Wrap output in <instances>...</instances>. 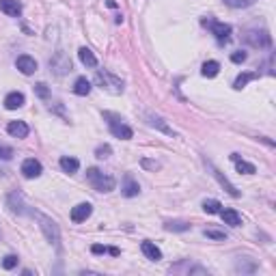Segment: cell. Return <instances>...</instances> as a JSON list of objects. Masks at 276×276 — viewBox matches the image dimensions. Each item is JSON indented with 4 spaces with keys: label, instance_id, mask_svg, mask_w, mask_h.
Listing matches in <instances>:
<instances>
[{
    "label": "cell",
    "instance_id": "cell-18",
    "mask_svg": "<svg viewBox=\"0 0 276 276\" xmlns=\"http://www.w3.org/2000/svg\"><path fill=\"white\" fill-rule=\"evenodd\" d=\"M220 216L224 224H229V227H239L242 224V216H239L235 209H220Z\"/></svg>",
    "mask_w": 276,
    "mask_h": 276
},
{
    "label": "cell",
    "instance_id": "cell-9",
    "mask_svg": "<svg viewBox=\"0 0 276 276\" xmlns=\"http://www.w3.org/2000/svg\"><path fill=\"white\" fill-rule=\"evenodd\" d=\"M16 67H18L24 76H33L35 71H37V61H35L33 56H28V54H22V56H18Z\"/></svg>",
    "mask_w": 276,
    "mask_h": 276
},
{
    "label": "cell",
    "instance_id": "cell-33",
    "mask_svg": "<svg viewBox=\"0 0 276 276\" xmlns=\"http://www.w3.org/2000/svg\"><path fill=\"white\" fill-rule=\"evenodd\" d=\"M18 255H7L5 259H3V267H5V270H13V267H16L18 265Z\"/></svg>",
    "mask_w": 276,
    "mask_h": 276
},
{
    "label": "cell",
    "instance_id": "cell-32",
    "mask_svg": "<svg viewBox=\"0 0 276 276\" xmlns=\"http://www.w3.org/2000/svg\"><path fill=\"white\" fill-rule=\"evenodd\" d=\"M35 93L41 97V99H48L50 97V89H48V84L46 82H39V84H35Z\"/></svg>",
    "mask_w": 276,
    "mask_h": 276
},
{
    "label": "cell",
    "instance_id": "cell-7",
    "mask_svg": "<svg viewBox=\"0 0 276 276\" xmlns=\"http://www.w3.org/2000/svg\"><path fill=\"white\" fill-rule=\"evenodd\" d=\"M41 173H43V166H41L39 160L26 158L24 162H22V175H24L26 179H37Z\"/></svg>",
    "mask_w": 276,
    "mask_h": 276
},
{
    "label": "cell",
    "instance_id": "cell-20",
    "mask_svg": "<svg viewBox=\"0 0 276 276\" xmlns=\"http://www.w3.org/2000/svg\"><path fill=\"white\" fill-rule=\"evenodd\" d=\"M91 80H86L84 76H80L78 80H76V84H74V93L76 95H80V97H86L91 93Z\"/></svg>",
    "mask_w": 276,
    "mask_h": 276
},
{
    "label": "cell",
    "instance_id": "cell-15",
    "mask_svg": "<svg viewBox=\"0 0 276 276\" xmlns=\"http://www.w3.org/2000/svg\"><path fill=\"white\" fill-rule=\"evenodd\" d=\"M231 160L235 162V169H237V173H242V175H255V173H257L255 164L242 160V158H239V154H231Z\"/></svg>",
    "mask_w": 276,
    "mask_h": 276
},
{
    "label": "cell",
    "instance_id": "cell-16",
    "mask_svg": "<svg viewBox=\"0 0 276 276\" xmlns=\"http://www.w3.org/2000/svg\"><path fill=\"white\" fill-rule=\"evenodd\" d=\"M141 250H143V255L147 257V259H151V261H160V259H162V250H160L154 242H149V239H145V242L141 244Z\"/></svg>",
    "mask_w": 276,
    "mask_h": 276
},
{
    "label": "cell",
    "instance_id": "cell-8",
    "mask_svg": "<svg viewBox=\"0 0 276 276\" xmlns=\"http://www.w3.org/2000/svg\"><path fill=\"white\" fill-rule=\"evenodd\" d=\"M50 67L54 69V74L63 76V74H67V71H71V61L65 56V52H56V56L50 61Z\"/></svg>",
    "mask_w": 276,
    "mask_h": 276
},
{
    "label": "cell",
    "instance_id": "cell-21",
    "mask_svg": "<svg viewBox=\"0 0 276 276\" xmlns=\"http://www.w3.org/2000/svg\"><path fill=\"white\" fill-rule=\"evenodd\" d=\"M212 173H214V177H216L218 181H220V186H222V188H224V190H227V192L231 194V197H235V199L239 197V192L235 190V186H233V184H231V181H229L227 177H222V175H220V171H218V169H214V166H212Z\"/></svg>",
    "mask_w": 276,
    "mask_h": 276
},
{
    "label": "cell",
    "instance_id": "cell-4",
    "mask_svg": "<svg viewBox=\"0 0 276 276\" xmlns=\"http://www.w3.org/2000/svg\"><path fill=\"white\" fill-rule=\"evenodd\" d=\"M104 121L108 123V127H110V132H112V136H117V138H121V141H129V138L134 136V132H132V127L129 125H125L123 123V119L119 117L117 112H104Z\"/></svg>",
    "mask_w": 276,
    "mask_h": 276
},
{
    "label": "cell",
    "instance_id": "cell-22",
    "mask_svg": "<svg viewBox=\"0 0 276 276\" xmlns=\"http://www.w3.org/2000/svg\"><path fill=\"white\" fill-rule=\"evenodd\" d=\"M78 56H80V61H82V65H86V67H97V56L93 54L89 48H80Z\"/></svg>",
    "mask_w": 276,
    "mask_h": 276
},
{
    "label": "cell",
    "instance_id": "cell-2",
    "mask_svg": "<svg viewBox=\"0 0 276 276\" xmlns=\"http://www.w3.org/2000/svg\"><path fill=\"white\" fill-rule=\"evenodd\" d=\"M86 181L91 184L93 190L97 192H112L114 190V177L108 175V173L95 169V166H91V169H86Z\"/></svg>",
    "mask_w": 276,
    "mask_h": 276
},
{
    "label": "cell",
    "instance_id": "cell-5",
    "mask_svg": "<svg viewBox=\"0 0 276 276\" xmlns=\"http://www.w3.org/2000/svg\"><path fill=\"white\" fill-rule=\"evenodd\" d=\"M203 24L209 26L212 35L218 39V43H227L231 39V26L224 22H216V20H203Z\"/></svg>",
    "mask_w": 276,
    "mask_h": 276
},
{
    "label": "cell",
    "instance_id": "cell-29",
    "mask_svg": "<svg viewBox=\"0 0 276 276\" xmlns=\"http://www.w3.org/2000/svg\"><path fill=\"white\" fill-rule=\"evenodd\" d=\"M164 229L166 231H188L190 229V224L184 222V220H171V222L164 224Z\"/></svg>",
    "mask_w": 276,
    "mask_h": 276
},
{
    "label": "cell",
    "instance_id": "cell-30",
    "mask_svg": "<svg viewBox=\"0 0 276 276\" xmlns=\"http://www.w3.org/2000/svg\"><path fill=\"white\" fill-rule=\"evenodd\" d=\"M203 235L209 237V239H218V242L227 239V233H224V231H218V229H205L203 231Z\"/></svg>",
    "mask_w": 276,
    "mask_h": 276
},
{
    "label": "cell",
    "instance_id": "cell-11",
    "mask_svg": "<svg viewBox=\"0 0 276 276\" xmlns=\"http://www.w3.org/2000/svg\"><path fill=\"white\" fill-rule=\"evenodd\" d=\"M91 214H93L91 203H78V205L71 209V220H74V222H84Z\"/></svg>",
    "mask_w": 276,
    "mask_h": 276
},
{
    "label": "cell",
    "instance_id": "cell-34",
    "mask_svg": "<svg viewBox=\"0 0 276 276\" xmlns=\"http://www.w3.org/2000/svg\"><path fill=\"white\" fill-rule=\"evenodd\" d=\"M16 156V151L11 147H7V145H0V160H5V162H9V160Z\"/></svg>",
    "mask_w": 276,
    "mask_h": 276
},
{
    "label": "cell",
    "instance_id": "cell-24",
    "mask_svg": "<svg viewBox=\"0 0 276 276\" xmlns=\"http://www.w3.org/2000/svg\"><path fill=\"white\" fill-rule=\"evenodd\" d=\"M61 169L65 171V173H69V175H74V173H78V169H80V162L76 158H69V156H63L61 158Z\"/></svg>",
    "mask_w": 276,
    "mask_h": 276
},
{
    "label": "cell",
    "instance_id": "cell-10",
    "mask_svg": "<svg viewBox=\"0 0 276 276\" xmlns=\"http://www.w3.org/2000/svg\"><path fill=\"white\" fill-rule=\"evenodd\" d=\"M138 192H141V186H138V181L132 177V175H125L123 177V186H121V194L127 199L132 197H138Z\"/></svg>",
    "mask_w": 276,
    "mask_h": 276
},
{
    "label": "cell",
    "instance_id": "cell-23",
    "mask_svg": "<svg viewBox=\"0 0 276 276\" xmlns=\"http://www.w3.org/2000/svg\"><path fill=\"white\" fill-rule=\"evenodd\" d=\"M259 78V71H246V74H239L237 78H235V82H233V89H244L246 84L250 82V80H257Z\"/></svg>",
    "mask_w": 276,
    "mask_h": 276
},
{
    "label": "cell",
    "instance_id": "cell-12",
    "mask_svg": "<svg viewBox=\"0 0 276 276\" xmlns=\"http://www.w3.org/2000/svg\"><path fill=\"white\" fill-rule=\"evenodd\" d=\"M7 205L11 207L13 214H28V205H24V201H22V197L18 192H11L9 197H7Z\"/></svg>",
    "mask_w": 276,
    "mask_h": 276
},
{
    "label": "cell",
    "instance_id": "cell-6",
    "mask_svg": "<svg viewBox=\"0 0 276 276\" xmlns=\"http://www.w3.org/2000/svg\"><path fill=\"white\" fill-rule=\"evenodd\" d=\"M244 41L252 48H267L272 43V37L267 35V31H248L244 35Z\"/></svg>",
    "mask_w": 276,
    "mask_h": 276
},
{
    "label": "cell",
    "instance_id": "cell-1",
    "mask_svg": "<svg viewBox=\"0 0 276 276\" xmlns=\"http://www.w3.org/2000/svg\"><path fill=\"white\" fill-rule=\"evenodd\" d=\"M93 82H95L101 91L110 93V95H121V93L125 91V82H123L119 76H114V74H110V71H106V69H97Z\"/></svg>",
    "mask_w": 276,
    "mask_h": 276
},
{
    "label": "cell",
    "instance_id": "cell-3",
    "mask_svg": "<svg viewBox=\"0 0 276 276\" xmlns=\"http://www.w3.org/2000/svg\"><path fill=\"white\" fill-rule=\"evenodd\" d=\"M28 214L31 216H35L39 220V227H41V231H43V235H46V239L50 244H54L56 248L61 246V229H59V224H56L52 218H48V216H43V214H39V212H35V209H28Z\"/></svg>",
    "mask_w": 276,
    "mask_h": 276
},
{
    "label": "cell",
    "instance_id": "cell-25",
    "mask_svg": "<svg viewBox=\"0 0 276 276\" xmlns=\"http://www.w3.org/2000/svg\"><path fill=\"white\" fill-rule=\"evenodd\" d=\"M91 252L93 255H112V257H119L121 250L114 248V246H101V244H93L91 246Z\"/></svg>",
    "mask_w": 276,
    "mask_h": 276
},
{
    "label": "cell",
    "instance_id": "cell-31",
    "mask_svg": "<svg viewBox=\"0 0 276 276\" xmlns=\"http://www.w3.org/2000/svg\"><path fill=\"white\" fill-rule=\"evenodd\" d=\"M110 154H112V147H110V145H99V147L95 149V158H99V160L110 158Z\"/></svg>",
    "mask_w": 276,
    "mask_h": 276
},
{
    "label": "cell",
    "instance_id": "cell-14",
    "mask_svg": "<svg viewBox=\"0 0 276 276\" xmlns=\"http://www.w3.org/2000/svg\"><path fill=\"white\" fill-rule=\"evenodd\" d=\"M24 101H26L24 93L13 91V93H9V95L5 97V108H7V110H18V108L24 106Z\"/></svg>",
    "mask_w": 276,
    "mask_h": 276
},
{
    "label": "cell",
    "instance_id": "cell-17",
    "mask_svg": "<svg viewBox=\"0 0 276 276\" xmlns=\"http://www.w3.org/2000/svg\"><path fill=\"white\" fill-rule=\"evenodd\" d=\"M7 132H9L13 138H26L31 129H28V125L24 121H11L9 125H7Z\"/></svg>",
    "mask_w": 276,
    "mask_h": 276
},
{
    "label": "cell",
    "instance_id": "cell-28",
    "mask_svg": "<svg viewBox=\"0 0 276 276\" xmlns=\"http://www.w3.org/2000/svg\"><path fill=\"white\" fill-rule=\"evenodd\" d=\"M227 7H231V9H246V7H252L257 3V0H222Z\"/></svg>",
    "mask_w": 276,
    "mask_h": 276
},
{
    "label": "cell",
    "instance_id": "cell-19",
    "mask_svg": "<svg viewBox=\"0 0 276 276\" xmlns=\"http://www.w3.org/2000/svg\"><path fill=\"white\" fill-rule=\"evenodd\" d=\"M147 119H149V125H154V127H160V129H162V132H164V134H169V136H175V129H173V127H169V125H166V123H164V119H162V117H158V114H154V112H149V114H147Z\"/></svg>",
    "mask_w": 276,
    "mask_h": 276
},
{
    "label": "cell",
    "instance_id": "cell-27",
    "mask_svg": "<svg viewBox=\"0 0 276 276\" xmlns=\"http://www.w3.org/2000/svg\"><path fill=\"white\" fill-rule=\"evenodd\" d=\"M203 209H205L207 214H220V201H216V199H207V201H203Z\"/></svg>",
    "mask_w": 276,
    "mask_h": 276
},
{
    "label": "cell",
    "instance_id": "cell-36",
    "mask_svg": "<svg viewBox=\"0 0 276 276\" xmlns=\"http://www.w3.org/2000/svg\"><path fill=\"white\" fill-rule=\"evenodd\" d=\"M145 166H149V169H158V164H154V162H149V160H145V162H143Z\"/></svg>",
    "mask_w": 276,
    "mask_h": 276
},
{
    "label": "cell",
    "instance_id": "cell-26",
    "mask_svg": "<svg viewBox=\"0 0 276 276\" xmlns=\"http://www.w3.org/2000/svg\"><path fill=\"white\" fill-rule=\"evenodd\" d=\"M218 71H220V63L218 61H207V63H203V67H201V74L205 78H216Z\"/></svg>",
    "mask_w": 276,
    "mask_h": 276
},
{
    "label": "cell",
    "instance_id": "cell-13",
    "mask_svg": "<svg viewBox=\"0 0 276 276\" xmlns=\"http://www.w3.org/2000/svg\"><path fill=\"white\" fill-rule=\"evenodd\" d=\"M0 11L9 18H18L22 13V3L20 0H0Z\"/></svg>",
    "mask_w": 276,
    "mask_h": 276
},
{
    "label": "cell",
    "instance_id": "cell-35",
    "mask_svg": "<svg viewBox=\"0 0 276 276\" xmlns=\"http://www.w3.org/2000/svg\"><path fill=\"white\" fill-rule=\"evenodd\" d=\"M246 59H248V54H246V52H233V54H231V61H233V63H244Z\"/></svg>",
    "mask_w": 276,
    "mask_h": 276
}]
</instances>
